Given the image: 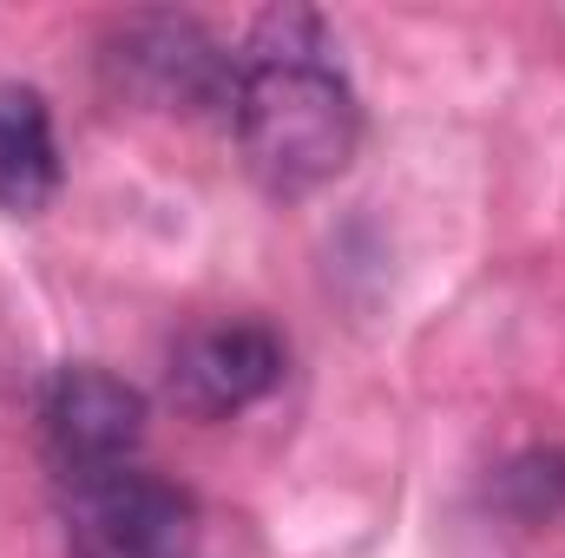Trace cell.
I'll use <instances>...</instances> for the list:
<instances>
[{
	"instance_id": "7a4b0ae2",
	"label": "cell",
	"mask_w": 565,
	"mask_h": 558,
	"mask_svg": "<svg viewBox=\"0 0 565 558\" xmlns=\"http://www.w3.org/2000/svg\"><path fill=\"white\" fill-rule=\"evenodd\" d=\"M66 552L73 558H198V506L171 480L119 466L73 480L66 493Z\"/></svg>"
},
{
	"instance_id": "8992f818",
	"label": "cell",
	"mask_w": 565,
	"mask_h": 558,
	"mask_svg": "<svg viewBox=\"0 0 565 558\" xmlns=\"http://www.w3.org/2000/svg\"><path fill=\"white\" fill-rule=\"evenodd\" d=\"M60 191V144L53 112L33 86H0V211L33 217Z\"/></svg>"
},
{
	"instance_id": "277c9868",
	"label": "cell",
	"mask_w": 565,
	"mask_h": 558,
	"mask_svg": "<svg viewBox=\"0 0 565 558\" xmlns=\"http://www.w3.org/2000/svg\"><path fill=\"white\" fill-rule=\"evenodd\" d=\"M282 382V342L264 322H204L171 348V401L198 420H224Z\"/></svg>"
},
{
	"instance_id": "5b68a950",
	"label": "cell",
	"mask_w": 565,
	"mask_h": 558,
	"mask_svg": "<svg viewBox=\"0 0 565 558\" xmlns=\"http://www.w3.org/2000/svg\"><path fill=\"white\" fill-rule=\"evenodd\" d=\"M113 60H119V79L164 112H204V106L231 112L237 99V66L191 20H132Z\"/></svg>"
},
{
	"instance_id": "3957f363",
	"label": "cell",
	"mask_w": 565,
	"mask_h": 558,
	"mask_svg": "<svg viewBox=\"0 0 565 558\" xmlns=\"http://www.w3.org/2000/svg\"><path fill=\"white\" fill-rule=\"evenodd\" d=\"M40 433H46V460L60 466L66 486L119 473V466H132L145 440V395L106 368H66L46 388Z\"/></svg>"
},
{
	"instance_id": "6da1fadb",
	"label": "cell",
	"mask_w": 565,
	"mask_h": 558,
	"mask_svg": "<svg viewBox=\"0 0 565 558\" xmlns=\"http://www.w3.org/2000/svg\"><path fill=\"white\" fill-rule=\"evenodd\" d=\"M231 126L250 178L277 197H302L349 171L362 144V112L349 79L322 60L316 20H264L250 60L237 66Z\"/></svg>"
}]
</instances>
